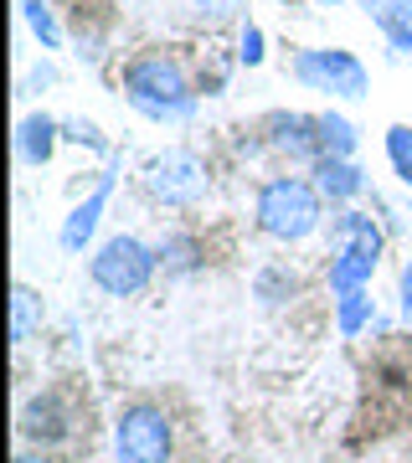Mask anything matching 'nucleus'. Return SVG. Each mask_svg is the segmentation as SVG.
I'll return each mask as SVG.
<instances>
[{
  "mask_svg": "<svg viewBox=\"0 0 412 463\" xmlns=\"http://www.w3.org/2000/svg\"><path fill=\"white\" fill-rule=\"evenodd\" d=\"M124 93L129 103L139 109L145 118H191L196 114V93L186 83V72L176 57H165V52H145V57H134L129 72H124Z\"/></svg>",
  "mask_w": 412,
  "mask_h": 463,
  "instance_id": "1",
  "label": "nucleus"
},
{
  "mask_svg": "<svg viewBox=\"0 0 412 463\" xmlns=\"http://www.w3.org/2000/svg\"><path fill=\"white\" fill-rule=\"evenodd\" d=\"M320 206H325L320 185L299 181V175H273V181L258 191L253 222H258V232L273 237V242H304V237L320 227V216H325Z\"/></svg>",
  "mask_w": 412,
  "mask_h": 463,
  "instance_id": "2",
  "label": "nucleus"
},
{
  "mask_svg": "<svg viewBox=\"0 0 412 463\" xmlns=\"http://www.w3.org/2000/svg\"><path fill=\"white\" fill-rule=\"evenodd\" d=\"M155 268H160L155 248H145V242L129 237V232H119V237H109V242L93 252L88 273H93V283H99L109 298H134V294H145L149 288Z\"/></svg>",
  "mask_w": 412,
  "mask_h": 463,
  "instance_id": "3",
  "label": "nucleus"
},
{
  "mask_svg": "<svg viewBox=\"0 0 412 463\" xmlns=\"http://www.w3.org/2000/svg\"><path fill=\"white\" fill-rule=\"evenodd\" d=\"M170 417L155 402H134L114 422V458L119 463H170Z\"/></svg>",
  "mask_w": 412,
  "mask_h": 463,
  "instance_id": "4",
  "label": "nucleus"
},
{
  "mask_svg": "<svg viewBox=\"0 0 412 463\" xmlns=\"http://www.w3.org/2000/svg\"><path fill=\"white\" fill-rule=\"evenodd\" d=\"M294 78L314 93H335V99H366V67L340 47H314V52H299L294 57Z\"/></svg>",
  "mask_w": 412,
  "mask_h": 463,
  "instance_id": "5",
  "label": "nucleus"
},
{
  "mask_svg": "<svg viewBox=\"0 0 412 463\" xmlns=\"http://www.w3.org/2000/svg\"><path fill=\"white\" fill-rule=\"evenodd\" d=\"M145 185L149 196L165 201V206H196L206 196V165L191 149H165L160 160L145 170Z\"/></svg>",
  "mask_w": 412,
  "mask_h": 463,
  "instance_id": "6",
  "label": "nucleus"
},
{
  "mask_svg": "<svg viewBox=\"0 0 412 463\" xmlns=\"http://www.w3.org/2000/svg\"><path fill=\"white\" fill-rule=\"evenodd\" d=\"M109 196H114V175H103L88 196L67 212V222H62V232H57V242H62V252H82L88 242H93V232H99V222H103V206H109Z\"/></svg>",
  "mask_w": 412,
  "mask_h": 463,
  "instance_id": "7",
  "label": "nucleus"
},
{
  "mask_svg": "<svg viewBox=\"0 0 412 463\" xmlns=\"http://www.w3.org/2000/svg\"><path fill=\"white\" fill-rule=\"evenodd\" d=\"M268 129H273V149L294 155V160H320V155H325V149H320V118L279 114Z\"/></svg>",
  "mask_w": 412,
  "mask_h": 463,
  "instance_id": "8",
  "label": "nucleus"
},
{
  "mask_svg": "<svg viewBox=\"0 0 412 463\" xmlns=\"http://www.w3.org/2000/svg\"><path fill=\"white\" fill-rule=\"evenodd\" d=\"M381 227L371 222L366 212H340L335 216V227H330V252L335 248H350V252H366V258H377L381 263Z\"/></svg>",
  "mask_w": 412,
  "mask_h": 463,
  "instance_id": "9",
  "label": "nucleus"
},
{
  "mask_svg": "<svg viewBox=\"0 0 412 463\" xmlns=\"http://www.w3.org/2000/svg\"><path fill=\"white\" fill-rule=\"evenodd\" d=\"M21 432L32 438V443H57V438H67V412L57 397H32L26 407H21Z\"/></svg>",
  "mask_w": 412,
  "mask_h": 463,
  "instance_id": "10",
  "label": "nucleus"
},
{
  "mask_svg": "<svg viewBox=\"0 0 412 463\" xmlns=\"http://www.w3.org/2000/svg\"><path fill=\"white\" fill-rule=\"evenodd\" d=\"M366 16L397 52H412V0H366Z\"/></svg>",
  "mask_w": 412,
  "mask_h": 463,
  "instance_id": "11",
  "label": "nucleus"
},
{
  "mask_svg": "<svg viewBox=\"0 0 412 463\" xmlns=\"http://www.w3.org/2000/svg\"><path fill=\"white\" fill-rule=\"evenodd\" d=\"M314 175H320V196L325 201H350V196H361L366 191V175L356 165H350V160H330V155H320V160H314Z\"/></svg>",
  "mask_w": 412,
  "mask_h": 463,
  "instance_id": "12",
  "label": "nucleus"
},
{
  "mask_svg": "<svg viewBox=\"0 0 412 463\" xmlns=\"http://www.w3.org/2000/svg\"><path fill=\"white\" fill-rule=\"evenodd\" d=\"M57 129H62V124H52L47 114H26L21 118V129H16L21 160H26V165H47L52 149H57Z\"/></svg>",
  "mask_w": 412,
  "mask_h": 463,
  "instance_id": "13",
  "label": "nucleus"
},
{
  "mask_svg": "<svg viewBox=\"0 0 412 463\" xmlns=\"http://www.w3.org/2000/svg\"><path fill=\"white\" fill-rule=\"evenodd\" d=\"M371 273H377V258L350 248H335L330 258V294H350V288H371Z\"/></svg>",
  "mask_w": 412,
  "mask_h": 463,
  "instance_id": "14",
  "label": "nucleus"
},
{
  "mask_svg": "<svg viewBox=\"0 0 412 463\" xmlns=\"http://www.w3.org/2000/svg\"><path fill=\"white\" fill-rule=\"evenodd\" d=\"M377 319V304H371V288H350V294H335V330L340 340H356Z\"/></svg>",
  "mask_w": 412,
  "mask_h": 463,
  "instance_id": "15",
  "label": "nucleus"
},
{
  "mask_svg": "<svg viewBox=\"0 0 412 463\" xmlns=\"http://www.w3.org/2000/svg\"><path fill=\"white\" fill-rule=\"evenodd\" d=\"M320 149L330 160H350L356 155V124L346 114H320Z\"/></svg>",
  "mask_w": 412,
  "mask_h": 463,
  "instance_id": "16",
  "label": "nucleus"
},
{
  "mask_svg": "<svg viewBox=\"0 0 412 463\" xmlns=\"http://www.w3.org/2000/svg\"><path fill=\"white\" fill-rule=\"evenodd\" d=\"M42 330V309H36V294L26 283H16V294H11V340L26 345L32 335Z\"/></svg>",
  "mask_w": 412,
  "mask_h": 463,
  "instance_id": "17",
  "label": "nucleus"
},
{
  "mask_svg": "<svg viewBox=\"0 0 412 463\" xmlns=\"http://www.w3.org/2000/svg\"><path fill=\"white\" fill-rule=\"evenodd\" d=\"M155 258H160V268H170V273H191V268L201 263V248L191 237H165L160 248H155Z\"/></svg>",
  "mask_w": 412,
  "mask_h": 463,
  "instance_id": "18",
  "label": "nucleus"
},
{
  "mask_svg": "<svg viewBox=\"0 0 412 463\" xmlns=\"http://www.w3.org/2000/svg\"><path fill=\"white\" fill-rule=\"evenodd\" d=\"M387 155H392V170L402 175V185H412V129L407 124L387 129Z\"/></svg>",
  "mask_w": 412,
  "mask_h": 463,
  "instance_id": "19",
  "label": "nucleus"
},
{
  "mask_svg": "<svg viewBox=\"0 0 412 463\" xmlns=\"http://www.w3.org/2000/svg\"><path fill=\"white\" fill-rule=\"evenodd\" d=\"M21 11H26V26H32L36 36H42V47H62V32H57V21H52L47 0H21Z\"/></svg>",
  "mask_w": 412,
  "mask_h": 463,
  "instance_id": "20",
  "label": "nucleus"
},
{
  "mask_svg": "<svg viewBox=\"0 0 412 463\" xmlns=\"http://www.w3.org/2000/svg\"><path fill=\"white\" fill-rule=\"evenodd\" d=\"M62 134H67V139H72V145H88V149H109V139H103V134L93 129V124H88V118H67V124H62Z\"/></svg>",
  "mask_w": 412,
  "mask_h": 463,
  "instance_id": "21",
  "label": "nucleus"
},
{
  "mask_svg": "<svg viewBox=\"0 0 412 463\" xmlns=\"http://www.w3.org/2000/svg\"><path fill=\"white\" fill-rule=\"evenodd\" d=\"M196 16H212V21H227L232 11H243V0H186Z\"/></svg>",
  "mask_w": 412,
  "mask_h": 463,
  "instance_id": "22",
  "label": "nucleus"
},
{
  "mask_svg": "<svg viewBox=\"0 0 412 463\" xmlns=\"http://www.w3.org/2000/svg\"><path fill=\"white\" fill-rule=\"evenodd\" d=\"M237 47H243L237 57H243L247 67H258V62H263V32H258V26H243V42H237Z\"/></svg>",
  "mask_w": 412,
  "mask_h": 463,
  "instance_id": "23",
  "label": "nucleus"
},
{
  "mask_svg": "<svg viewBox=\"0 0 412 463\" xmlns=\"http://www.w3.org/2000/svg\"><path fill=\"white\" fill-rule=\"evenodd\" d=\"M397 298H402V319L412 325V258L402 263V279H397Z\"/></svg>",
  "mask_w": 412,
  "mask_h": 463,
  "instance_id": "24",
  "label": "nucleus"
},
{
  "mask_svg": "<svg viewBox=\"0 0 412 463\" xmlns=\"http://www.w3.org/2000/svg\"><path fill=\"white\" fill-rule=\"evenodd\" d=\"M16 463H52V458H47V453H21Z\"/></svg>",
  "mask_w": 412,
  "mask_h": 463,
  "instance_id": "25",
  "label": "nucleus"
},
{
  "mask_svg": "<svg viewBox=\"0 0 412 463\" xmlns=\"http://www.w3.org/2000/svg\"><path fill=\"white\" fill-rule=\"evenodd\" d=\"M325 5H340V0H325Z\"/></svg>",
  "mask_w": 412,
  "mask_h": 463,
  "instance_id": "26",
  "label": "nucleus"
},
{
  "mask_svg": "<svg viewBox=\"0 0 412 463\" xmlns=\"http://www.w3.org/2000/svg\"><path fill=\"white\" fill-rule=\"evenodd\" d=\"M407 463H412V448H407Z\"/></svg>",
  "mask_w": 412,
  "mask_h": 463,
  "instance_id": "27",
  "label": "nucleus"
}]
</instances>
